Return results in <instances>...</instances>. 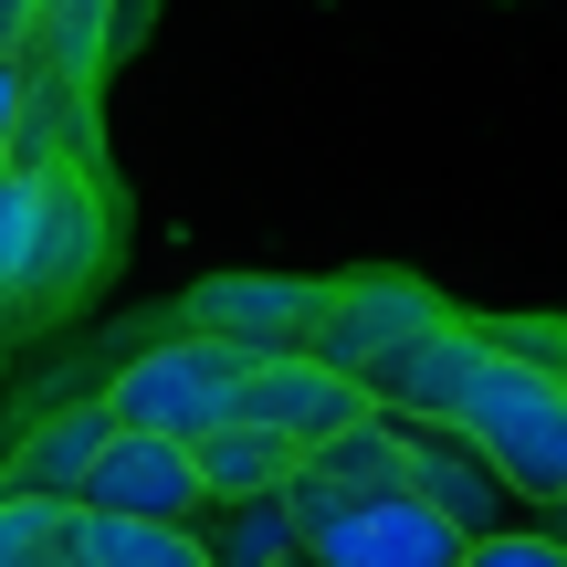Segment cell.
I'll list each match as a JSON object with an SVG mask.
<instances>
[{"instance_id":"cell-1","label":"cell","mask_w":567,"mask_h":567,"mask_svg":"<svg viewBox=\"0 0 567 567\" xmlns=\"http://www.w3.org/2000/svg\"><path fill=\"white\" fill-rule=\"evenodd\" d=\"M368 400L379 410H431V421H463L494 452V473L515 484V505H567V379L536 347L494 337V326H421L410 347H389L368 368Z\"/></svg>"},{"instance_id":"cell-2","label":"cell","mask_w":567,"mask_h":567,"mask_svg":"<svg viewBox=\"0 0 567 567\" xmlns=\"http://www.w3.org/2000/svg\"><path fill=\"white\" fill-rule=\"evenodd\" d=\"M116 264L105 158H11L0 168V347L63 326Z\"/></svg>"},{"instance_id":"cell-3","label":"cell","mask_w":567,"mask_h":567,"mask_svg":"<svg viewBox=\"0 0 567 567\" xmlns=\"http://www.w3.org/2000/svg\"><path fill=\"white\" fill-rule=\"evenodd\" d=\"M252 368H264V347L221 337V326H189V337L147 347L137 368H116L105 400H116V421H137V431H179V442H200V431H221L231 410H243Z\"/></svg>"},{"instance_id":"cell-4","label":"cell","mask_w":567,"mask_h":567,"mask_svg":"<svg viewBox=\"0 0 567 567\" xmlns=\"http://www.w3.org/2000/svg\"><path fill=\"white\" fill-rule=\"evenodd\" d=\"M305 557L316 567H463V526L400 473V484H368L347 505L305 515Z\"/></svg>"},{"instance_id":"cell-5","label":"cell","mask_w":567,"mask_h":567,"mask_svg":"<svg viewBox=\"0 0 567 567\" xmlns=\"http://www.w3.org/2000/svg\"><path fill=\"white\" fill-rule=\"evenodd\" d=\"M442 316H452V305L431 295V284H410V274H358V284H337V295H326L316 347H305V358H326V368H347V379H368L389 347H410L421 326H442Z\"/></svg>"},{"instance_id":"cell-6","label":"cell","mask_w":567,"mask_h":567,"mask_svg":"<svg viewBox=\"0 0 567 567\" xmlns=\"http://www.w3.org/2000/svg\"><path fill=\"white\" fill-rule=\"evenodd\" d=\"M84 505H116V515H179V526H200L210 484H200V452L179 442V431H137L116 421L95 452V473H84Z\"/></svg>"},{"instance_id":"cell-7","label":"cell","mask_w":567,"mask_h":567,"mask_svg":"<svg viewBox=\"0 0 567 567\" xmlns=\"http://www.w3.org/2000/svg\"><path fill=\"white\" fill-rule=\"evenodd\" d=\"M389 421H400V442H410V484H421L431 505H442L452 526H463V547H473L484 526H505L515 484L494 473V452L473 442L463 421H431V410H389Z\"/></svg>"},{"instance_id":"cell-8","label":"cell","mask_w":567,"mask_h":567,"mask_svg":"<svg viewBox=\"0 0 567 567\" xmlns=\"http://www.w3.org/2000/svg\"><path fill=\"white\" fill-rule=\"evenodd\" d=\"M326 295L337 284H295V274H221V284H200L189 295V326H221V337H243V347H316V316H326Z\"/></svg>"},{"instance_id":"cell-9","label":"cell","mask_w":567,"mask_h":567,"mask_svg":"<svg viewBox=\"0 0 567 567\" xmlns=\"http://www.w3.org/2000/svg\"><path fill=\"white\" fill-rule=\"evenodd\" d=\"M137 21H147V0H32V42H21V63L74 74V84H105V63L126 53Z\"/></svg>"},{"instance_id":"cell-10","label":"cell","mask_w":567,"mask_h":567,"mask_svg":"<svg viewBox=\"0 0 567 567\" xmlns=\"http://www.w3.org/2000/svg\"><path fill=\"white\" fill-rule=\"evenodd\" d=\"M105 431H116V400H74V410H53V421H32V431L11 442V484H32V494H84Z\"/></svg>"},{"instance_id":"cell-11","label":"cell","mask_w":567,"mask_h":567,"mask_svg":"<svg viewBox=\"0 0 567 567\" xmlns=\"http://www.w3.org/2000/svg\"><path fill=\"white\" fill-rule=\"evenodd\" d=\"M200 484L210 494H274V484H295V463H305V442L284 421H252V410H231L221 431H200Z\"/></svg>"},{"instance_id":"cell-12","label":"cell","mask_w":567,"mask_h":567,"mask_svg":"<svg viewBox=\"0 0 567 567\" xmlns=\"http://www.w3.org/2000/svg\"><path fill=\"white\" fill-rule=\"evenodd\" d=\"M200 547L221 557V567H284V557H305V526H295V494H210L200 505Z\"/></svg>"},{"instance_id":"cell-13","label":"cell","mask_w":567,"mask_h":567,"mask_svg":"<svg viewBox=\"0 0 567 567\" xmlns=\"http://www.w3.org/2000/svg\"><path fill=\"white\" fill-rule=\"evenodd\" d=\"M74 567H210V547H200V526H179V515H116V505H84Z\"/></svg>"},{"instance_id":"cell-14","label":"cell","mask_w":567,"mask_h":567,"mask_svg":"<svg viewBox=\"0 0 567 567\" xmlns=\"http://www.w3.org/2000/svg\"><path fill=\"white\" fill-rule=\"evenodd\" d=\"M74 536H84V494L0 484V567H74Z\"/></svg>"},{"instance_id":"cell-15","label":"cell","mask_w":567,"mask_h":567,"mask_svg":"<svg viewBox=\"0 0 567 567\" xmlns=\"http://www.w3.org/2000/svg\"><path fill=\"white\" fill-rule=\"evenodd\" d=\"M463 567H567V536H547V526H484L463 547Z\"/></svg>"},{"instance_id":"cell-16","label":"cell","mask_w":567,"mask_h":567,"mask_svg":"<svg viewBox=\"0 0 567 567\" xmlns=\"http://www.w3.org/2000/svg\"><path fill=\"white\" fill-rule=\"evenodd\" d=\"M21 95H32V63L0 53V168H11V147H21Z\"/></svg>"},{"instance_id":"cell-17","label":"cell","mask_w":567,"mask_h":567,"mask_svg":"<svg viewBox=\"0 0 567 567\" xmlns=\"http://www.w3.org/2000/svg\"><path fill=\"white\" fill-rule=\"evenodd\" d=\"M494 337H515V347H536V358L567 379V326H494Z\"/></svg>"},{"instance_id":"cell-18","label":"cell","mask_w":567,"mask_h":567,"mask_svg":"<svg viewBox=\"0 0 567 567\" xmlns=\"http://www.w3.org/2000/svg\"><path fill=\"white\" fill-rule=\"evenodd\" d=\"M32 42V0H0V53H21Z\"/></svg>"},{"instance_id":"cell-19","label":"cell","mask_w":567,"mask_h":567,"mask_svg":"<svg viewBox=\"0 0 567 567\" xmlns=\"http://www.w3.org/2000/svg\"><path fill=\"white\" fill-rule=\"evenodd\" d=\"M557 536H567V505H557Z\"/></svg>"}]
</instances>
